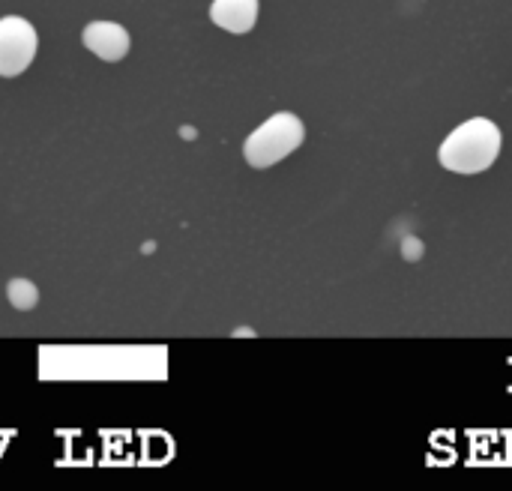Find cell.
<instances>
[{
    "label": "cell",
    "mask_w": 512,
    "mask_h": 491,
    "mask_svg": "<svg viewBox=\"0 0 512 491\" xmlns=\"http://www.w3.org/2000/svg\"><path fill=\"white\" fill-rule=\"evenodd\" d=\"M306 141V126L297 114L279 111L267 117L243 144V159L252 168H270L282 159H288L300 144Z\"/></svg>",
    "instance_id": "cell-2"
},
{
    "label": "cell",
    "mask_w": 512,
    "mask_h": 491,
    "mask_svg": "<svg viewBox=\"0 0 512 491\" xmlns=\"http://www.w3.org/2000/svg\"><path fill=\"white\" fill-rule=\"evenodd\" d=\"M39 48V36L33 24L21 15H6L0 18V78H15L21 75Z\"/></svg>",
    "instance_id": "cell-3"
},
{
    "label": "cell",
    "mask_w": 512,
    "mask_h": 491,
    "mask_svg": "<svg viewBox=\"0 0 512 491\" xmlns=\"http://www.w3.org/2000/svg\"><path fill=\"white\" fill-rule=\"evenodd\" d=\"M81 39L84 48L105 63H120L129 54V30L117 21H90Z\"/></svg>",
    "instance_id": "cell-4"
},
{
    "label": "cell",
    "mask_w": 512,
    "mask_h": 491,
    "mask_svg": "<svg viewBox=\"0 0 512 491\" xmlns=\"http://www.w3.org/2000/svg\"><path fill=\"white\" fill-rule=\"evenodd\" d=\"M6 297H9L12 309L30 312V309L39 303V288H36L30 279H12V282L6 285Z\"/></svg>",
    "instance_id": "cell-6"
},
{
    "label": "cell",
    "mask_w": 512,
    "mask_h": 491,
    "mask_svg": "<svg viewBox=\"0 0 512 491\" xmlns=\"http://www.w3.org/2000/svg\"><path fill=\"white\" fill-rule=\"evenodd\" d=\"M501 144H504V138H501V129L495 120L471 117L444 138V144L438 150V162L453 174L474 177V174L489 171L498 162Z\"/></svg>",
    "instance_id": "cell-1"
},
{
    "label": "cell",
    "mask_w": 512,
    "mask_h": 491,
    "mask_svg": "<svg viewBox=\"0 0 512 491\" xmlns=\"http://www.w3.org/2000/svg\"><path fill=\"white\" fill-rule=\"evenodd\" d=\"M258 0H213L210 6V21L234 36L249 33L258 24Z\"/></svg>",
    "instance_id": "cell-5"
}]
</instances>
